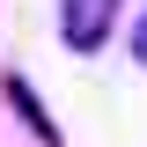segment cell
Instances as JSON below:
<instances>
[{
	"instance_id": "1",
	"label": "cell",
	"mask_w": 147,
	"mask_h": 147,
	"mask_svg": "<svg viewBox=\"0 0 147 147\" xmlns=\"http://www.w3.org/2000/svg\"><path fill=\"white\" fill-rule=\"evenodd\" d=\"M59 22H66V52H96L118 30V0H59Z\"/></svg>"
},
{
	"instance_id": "2",
	"label": "cell",
	"mask_w": 147,
	"mask_h": 147,
	"mask_svg": "<svg viewBox=\"0 0 147 147\" xmlns=\"http://www.w3.org/2000/svg\"><path fill=\"white\" fill-rule=\"evenodd\" d=\"M132 59H140V66H147V15L132 22Z\"/></svg>"
}]
</instances>
